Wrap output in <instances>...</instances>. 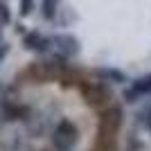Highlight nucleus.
<instances>
[{"label": "nucleus", "instance_id": "obj_4", "mask_svg": "<svg viewBox=\"0 0 151 151\" xmlns=\"http://www.w3.org/2000/svg\"><path fill=\"white\" fill-rule=\"evenodd\" d=\"M97 77L101 81H113V83H124L126 77L122 75L120 70H113V68H99L97 70Z\"/></svg>", "mask_w": 151, "mask_h": 151}, {"label": "nucleus", "instance_id": "obj_5", "mask_svg": "<svg viewBox=\"0 0 151 151\" xmlns=\"http://www.w3.org/2000/svg\"><path fill=\"white\" fill-rule=\"evenodd\" d=\"M86 97H88V101H93V104H99V101L108 99L106 90L101 88V86H90V88H86Z\"/></svg>", "mask_w": 151, "mask_h": 151}, {"label": "nucleus", "instance_id": "obj_12", "mask_svg": "<svg viewBox=\"0 0 151 151\" xmlns=\"http://www.w3.org/2000/svg\"><path fill=\"white\" fill-rule=\"evenodd\" d=\"M0 36H2V27H0Z\"/></svg>", "mask_w": 151, "mask_h": 151}, {"label": "nucleus", "instance_id": "obj_2", "mask_svg": "<svg viewBox=\"0 0 151 151\" xmlns=\"http://www.w3.org/2000/svg\"><path fill=\"white\" fill-rule=\"evenodd\" d=\"M50 43L61 52L63 57H75L79 52V41L75 36H70V34H54L50 38Z\"/></svg>", "mask_w": 151, "mask_h": 151}, {"label": "nucleus", "instance_id": "obj_3", "mask_svg": "<svg viewBox=\"0 0 151 151\" xmlns=\"http://www.w3.org/2000/svg\"><path fill=\"white\" fill-rule=\"evenodd\" d=\"M25 47L27 50H34V52H45L47 47H50V38H45L43 34H38V32H29V34H25Z\"/></svg>", "mask_w": 151, "mask_h": 151}, {"label": "nucleus", "instance_id": "obj_1", "mask_svg": "<svg viewBox=\"0 0 151 151\" xmlns=\"http://www.w3.org/2000/svg\"><path fill=\"white\" fill-rule=\"evenodd\" d=\"M52 142L57 147V151H70L77 145V126L68 120H61L59 126L54 129V135H52Z\"/></svg>", "mask_w": 151, "mask_h": 151}, {"label": "nucleus", "instance_id": "obj_6", "mask_svg": "<svg viewBox=\"0 0 151 151\" xmlns=\"http://www.w3.org/2000/svg\"><path fill=\"white\" fill-rule=\"evenodd\" d=\"M138 122L145 126V129H149V131H151V106H149V108H145V111L138 115Z\"/></svg>", "mask_w": 151, "mask_h": 151}, {"label": "nucleus", "instance_id": "obj_10", "mask_svg": "<svg viewBox=\"0 0 151 151\" xmlns=\"http://www.w3.org/2000/svg\"><path fill=\"white\" fill-rule=\"evenodd\" d=\"M32 7H34V0H20V14L23 16L32 14Z\"/></svg>", "mask_w": 151, "mask_h": 151}, {"label": "nucleus", "instance_id": "obj_7", "mask_svg": "<svg viewBox=\"0 0 151 151\" xmlns=\"http://www.w3.org/2000/svg\"><path fill=\"white\" fill-rule=\"evenodd\" d=\"M54 2H57V0H43V16L47 20L54 16Z\"/></svg>", "mask_w": 151, "mask_h": 151}, {"label": "nucleus", "instance_id": "obj_13", "mask_svg": "<svg viewBox=\"0 0 151 151\" xmlns=\"http://www.w3.org/2000/svg\"><path fill=\"white\" fill-rule=\"evenodd\" d=\"M0 90H2V88H0Z\"/></svg>", "mask_w": 151, "mask_h": 151}, {"label": "nucleus", "instance_id": "obj_8", "mask_svg": "<svg viewBox=\"0 0 151 151\" xmlns=\"http://www.w3.org/2000/svg\"><path fill=\"white\" fill-rule=\"evenodd\" d=\"M12 20V14H9V7L5 2H0V25H7Z\"/></svg>", "mask_w": 151, "mask_h": 151}, {"label": "nucleus", "instance_id": "obj_11", "mask_svg": "<svg viewBox=\"0 0 151 151\" xmlns=\"http://www.w3.org/2000/svg\"><path fill=\"white\" fill-rule=\"evenodd\" d=\"M7 52H9V45H7V43H0V61L7 57Z\"/></svg>", "mask_w": 151, "mask_h": 151}, {"label": "nucleus", "instance_id": "obj_9", "mask_svg": "<svg viewBox=\"0 0 151 151\" xmlns=\"http://www.w3.org/2000/svg\"><path fill=\"white\" fill-rule=\"evenodd\" d=\"M124 99L129 101V104H135V101L140 99V93L135 88H129V90H124Z\"/></svg>", "mask_w": 151, "mask_h": 151}]
</instances>
